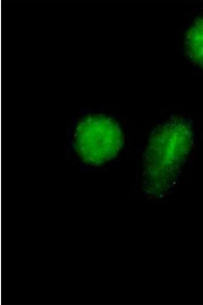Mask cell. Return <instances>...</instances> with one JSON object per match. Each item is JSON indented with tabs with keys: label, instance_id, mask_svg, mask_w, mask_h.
Masks as SVG:
<instances>
[{
	"label": "cell",
	"instance_id": "obj_1",
	"mask_svg": "<svg viewBox=\"0 0 203 305\" xmlns=\"http://www.w3.org/2000/svg\"><path fill=\"white\" fill-rule=\"evenodd\" d=\"M191 129L185 121L172 119L152 134L144 158V181L148 194L159 196L173 185L192 145Z\"/></svg>",
	"mask_w": 203,
	"mask_h": 305
},
{
	"label": "cell",
	"instance_id": "obj_2",
	"mask_svg": "<svg viewBox=\"0 0 203 305\" xmlns=\"http://www.w3.org/2000/svg\"><path fill=\"white\" fill-rule=\"evenodd\" d=\"M123 141L122 131L113 118L89 114L74 125L70 144L83 164L98 166L114 158L121 149Z\"/></svg>",
	"mask_w": 203,
	"mask_h": 305
},
{
	"label": "cell",
	"instance_id": "obj_3",
	"mask_svg": "<svg viewBox=\"0 0 203 305\" xmlns=\"http://www.w3.org/2000/svg\"><path fill=\"white\" fill-rule=\"evenodd\" d=\"M186 46L190 57L203 68V17L196 20L188 30Z\"/></svg>",
	"mask_w": 203,
	"mask_h": 305
}]
</instances>
